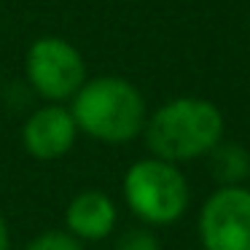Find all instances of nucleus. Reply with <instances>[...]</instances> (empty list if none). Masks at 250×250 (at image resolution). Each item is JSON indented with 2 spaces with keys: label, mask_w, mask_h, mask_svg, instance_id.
I'll use <instances>...</instances> for the list:
<instances>
[{
  "label": "nucleus",
  "mask_w": 250,
  "mask_h": 250,
  "mask_svg": "<svg viewBox=\"0 0 250 250\" xmlns=\"http://www.w3.org/2000/svg\"><path fill=\"white\" fill-rule=\"evenodd\" d=\"M146 143L164 162H188L207 156L221 143L223 116L210 100L178 97L148 119Z\"/></svg>",
  "instance_id": "obj_1"
},
{
  "label": "nucleus",
  "mask_w": 250,
  "mask_h": 250,
  "mask_svg": "<svg viewBox=\"0 0 250 250\" xmlns=\"http://www.w3.org/2000/svg\"><path fill=\"white\" fill-rule=\"evenodd\" d=\"M73 119L78 132L100 143H126L146 126V103L135 83L119 76L83 81L73 94Z\"/></svg>",
  "instance_id": "obj_2"
},
{
  "label": "nucleus",
  "mask_w": 250,
  "mask_h": 250,
  "mask_svg": "<svg viewBox=\"0 0 250 250\" xmlns=\"http://www.w3.org/2000/svg\"><path fill=\"white\" fill-rule=\"evenodd\" d=\"M129 210L151 226L175 223L188 207V183L172 162L159 156L140 159L124 175Z\"/></svg>",
  "instance_id": "obj_3"
},
{
  "label": "nucleus",
  "mask_w": 250,
  "mask_h": 250,
  "mask_svg": "<svg viewBox=\"0 0 250 250\" xmlns=\"http://www.w3.org/2000/svg\"><path fill=\"white\" fill-rule=\"evenodd\" d=\"M27 78L30 86L49 103L70 100L86 81L83 57L70 41L46 35L38 38L27 51Z\"/></svg>",
  "instance_id": "obj_4"
},
{
  "label": "nucleus",
  "mask_w": 250,
  "mask_h": 250,
  "mask_svg": "<svg viewBox=\"0 0 250 250\" xmlns=\"http://www.w3.org/2000/svg\"><path fill=\"white\" fill-rule=\"evenodd\" d=\"M199 237L205 250H250V191L218 188L202 207Z\"/></svg>",
  "instance_id": "obj_5"
},
{
  "label": "nucleus",
  "mask_w": 250,
  "mask_h": 250,
  "mask_svg": "<svg viewBox=\"0 0 250 250\" xmlns=\"http://www.w3.org/2000/svg\"><path fill=\"white\" fill-rule=\"evenodd\" d=\"M78 137V124L73 119L70 108H62L60 103H49L38 108L22 126V143L30 156L41 162L62 159Z\"/></svg>",
  "instance_id": "obj_6"
},
{
  "label": "nucleus",
  "mask_w": 250,
  "mask_h": 250,
  "mask_svg": "<svg viewBox=\"0 0 250 250\" xmlns=\"http://www.w3.org/2000/svg\"><path fill=\"white\" fill-rule=\"evenodd\" d=\"M119 221V210H116L113 199L105 191H81L73 196V202L65 210V226L76 239H86V242H100V239L110 237Z\"/></svg>",
  "instance_id": "obj_7"
},
{
  "label": "nucleus",
  "mask_w": 250,
  "mask_h": 250,
  "mask_svg": "<svg viewBox=\"0 0 250 250\" xmlns=\"http://www.w3.org/2000/svg\"><path fill=\"white\" fill-rule=\"evenodd\" d=\"M210 175L221 186H239L250 175V153L239 143H218L210 151Z\"/></svg>",
  "instance_id": "obj_8"
},
{
  "label": "nucleus",
  "mask_w": 250,
  "mask_h": 250,
  "mask_svg": "<svg viewBox=\"0 0 250 250\" xmlns=\"http://www.w3.org/2000/svg\"><path fill=\"white\" fill-rule=\"evenodd\" d=\"M24 250H83L81 239H76L70 231H43L33 239Z\"/></svg>",
  "instance_id": "obj_9"
},
{
  "label": "nucleus",
  "mask_w": 250,
  "mask_h": 250,
  "mask_svg": "<svg viewBox=\"0 0 250 250\" xmlns=\"http://www.w3.org/2000/svg\"><path fill=\"white\" fill-rule=\"evenodd\" d=\"M116 250H162L151 231L146 229H132L116 242Z\"/></svg>",
  "instance_id": "obj_10"
},
{
  "label": "nucleus",
  "mask_w": 250,
  "mask_h": 250,
  "mask_svg": "<svg viewBox=\"0 0 250 250\" xmlns=\"http://www.w3.org/2000/svg\"><path fill=\"white\" fill-rule=\"evenodd\" d=\"M0 250H11V239H8V223L0 215Z\"/></svg>",
  "instance_id": "obj_11"
}]
</instances>
